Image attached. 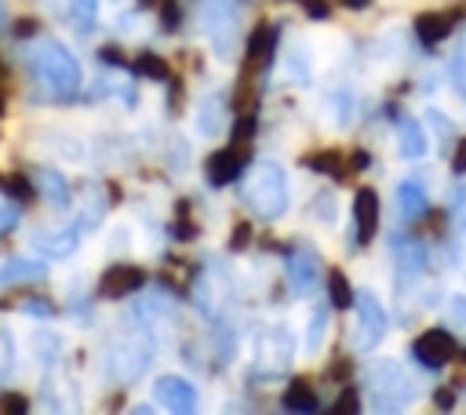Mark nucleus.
<instances>
[{"instance_id": "nucleus-39", "label": "nucleus", "mask_w": 466, "mask_h": 415, "mask_svg": "<svg viewBox=\"0 0 466 415\" xmlns=\"http://www.w3.org/2000/svg\"><path fill=\"white\" fill-rule=\"evenodd\" d=\"M15 222H18V211H15V208H7V204H0V233L15 229Z\"/></svg>"}, {"instance_id": "nucleus-5", "label": "nucleus", "mask_w": 466, "mask_h": 415, "mask_svg": "<svg viewBox=\"0 0 466 415\" xmlns=\"http://www.w3.org/2000/svg\"><path fill=\"white\" fill-rule=\"evenodd\" d=\"M200 18H204V36L211 40L215 55H218V58H229L233 33H237L233 7H229V4H222V0H208V4L200 7Z\"/></svg>"}, {"instance_id": "nucleus-41", "label": "nucleus", "mask_w": 466, "mask_h": 415, "mask_svg": "<svg viewBox=\"0 0 466 415\" xmlns=\"http://www.w3.org/2000/svg\"><path fill=\"white\" fill-rule=\"evenodd\" d=\"M368 164H371V157H368L364 149H357V153H353V171H364Z\"/></svg>"}, {"instance_id": "nucleus-16", "label": "nucleus", "mask_w": 466, "mask_h": 415, "mask_svg": "<svg viewBox=\"0 0 466 415\" xmlns=\"http://www.w3.org/2000/svg\"><path fill=\"white\" fill-rule=\"evenodd\" d=\"M397 204H400V215H404V218H419V215L426 211V189H422V182L404 178V182L397 186Z\"/></svg>"}, {"instance_id": "nucleus-9", "label": "nucleus", "mask_w": 466, "mask_h": 415, "mask_svg": "<svg viewBox=\"0 0 466 415\" xmlns=\"http://www.w3.org/2000/svg\"><path fill=\"white\" fill-rule=\"evenodd\" d=\"M142 284H146V269H142V266L116 262V266H109V269L102 273V280H98V295H102V299H124V295L138 291Z\"/></svg>"}, {"instance_id": "nucleus-47", "label": "nucleus", "mask_w": 466, "mask_h": 415, "mask_svg": "<svg viewBox=\"0 0 466 415\" xmlns=\"http://www.w3.org/2000/svg\"><path fill=\"white\" fill-rule=\"evenodd\" d=\"M462 357H466V353H462Z\"/></svg>"}, {"instance_id": "nucleus-10", "label": "nucleus", "mask_w": 466, "mask_h": 415, "mask_svg": "<svg viewBox=\"0 0 466 415\" xmlns=\"http://www.w3.org/2000/svg\"><path fill=\"white\" fill-rule=\"evenodd\" d=\"M273 51H277V25H269V22L255 25L248 36V51H244V76H251L255 69H266Z\"/></svg>"}, {"instance_id": "nucleus-23", "label": "nucleus", "mask_w": 466, "mask_h": 415, "mask_svg": "<svg viewBox=\"0 0 466 415\" xmlns=\"http://www.w3.org/2000/svg\"><path fill=\"white\" fill-rule=\"evenodd\" d=\"M448 69H451V84H455V91H459V95H462V102H466V40L455 47V55H451Z\"/></svg>"}, {"instance_id": "nucleus-3", "label": "nucleus", "mask_w": 466, "mask_h": 415, "mask_svg": "<svg viewBox=\"0 0 466 415\" xmlns=\"http://www.w3.org/2000/svg\"><path fill=\"white\" fill-rule=\"evenodd\" d=\"M386 309L375 299V291H357L353 295V349H375L386 339Z\"/></svg>"}, {"instance_id": "nucleus-17", "label": "nucleus", "mask_w": 466, "mask_h": 415, "mask_svg": "<svg viewBox=\"0 0 466 415\" xmlns=\"http://www.w3.org/2000/svg\"><path fill=\"white\" fill-rule=\"evenodd\" d=\"M317 393H313V386L306 382V379H295V382H288V390H284V408L288 411H317Z\"/></svg>"}, {"instance_id": "nucleus-31", "label": "nucleus", "mask_w": 466, "mask_h": 415, "mask_svg": "<svg viewBox=\"0 0 466 415\" xmlns=\"http://www.w3.org/2000/svg\"><path fill=\"white\" fill-rule=\"evenodd\" d=\"M0 411H11V415L29 411V397H22V393H0Z\"/></svg>"}, {"instance_id": "nucleus-24", "label": "nucleus", "mask_w": 466, "mask_h": 415, "mask_svg": "<svg viewBox=\"0 0 466 415\" xmlns=\"http://www.w3.org/2000/svg\"><path fill=\"white\" fill-rule=\"evenodd\" d=\"M324 331H328V309L317 306L313 309V320H309V335H306V349L309 353H317V346L324 342Z\"/></svg>"}, {"instance_id": "nucleus-38", "label": "nucleus", "mask_w": 466, "mask_h": 415, "mask_svg": "<svg viewBox=\"0 0 466 415\" xmlns=\"http://www.w3.org/2000/svg\"><path fill=\"white\" fill-rule=\"evenodd\" d=\"M451 171H455V175H466V138H459V146H455V157H451Z\"/></svg>"}, {"instance_id": "nucleus-33", "label": "nucleus", "mask_w": 466, "mask_h": 415, "mask_svg": "<svg viewBox=\"0 0 466 415\" xmlns=\"http://www.w3.org/2000/svg\"><path fill=\"white\" fill-rule=\"evenodd\" d=\"M171 237H175V240H193V237H197V226H193V222L182 215V218H175V226H171Z\"/></svg>"}, {"instance_id": "nucleus-7", "label": "nucleus", "mask_w": 466, "mask_h": 415, "mask_svg": "<svg viewBox=\"0 0 466 415\" xmlns=\"http://www.w3.org/2000/svg\"><path fill=\"white\" fill-rule=\"evenodd\" d=\"M411 353H415V360H419L426 371H437V368H444V364L455 357V339H451V331H444V328H430V331H422V335L411 342Z\"/></svg>"}, {"instance_id": "nucleus-18", "label": "nucleus", "mask_w": 466, "mask_h": 415, "mask_svg": "<svg viewBox=\"0 0 466 415\" xmlns=\"http://www.w3.org/2000/svg\"><path fill=\"white\" fill-rule=\"evenodd\" d=\"M36 182H40V193L51 200V204H69V186H66V178L58 175V171H51V167H40L36 171Z\"/></svg>"}, {"instance_id": "nucleus-35", "label": "nucleus", "mask_w": 466, "mask_h": 415, "mask_svg": "<svg viewBox=\"0 0 466 415\" xmlns=\"http://www.w3.org/2000/svg\"><path fill=\"white\" fill-rule=\"evenodd\" d=\"M357 408H360L357 390H353V386H346V390L339 393V400H335V411H357Z\"/></svg>"}, {"instance_id": "nucleus-46", "label": "nucleus", "mask_w": 466, "mask_h": 415, "mask_svg": "<svg viewBox=\"0 0 466 415\" xmlns=\"http://www.w3.org/2000/svg\"><path fill=\"white\" fill-rule=\"evenodd\" d=\"M0 113H4V95H0Z\"/></svg>"}, {"instance_id": "nucleus-1", "label": "nucleus", "mask_w": 466, "mask_h": 415, "mask_svg": "<svg viewBox=\"0 0 466 415\" xmlns=\"http://www.w3.org/2000/svg\"><path fill=\"white\" fill-rule=\"evenodd\" d=\"M29 66H33L36 80H40L55 98H62V102L80 91V62H76L62 44H55V40L40 44V47L33 51Z\"/></svg>"}, {"instance_id": "nucleus-43", "label": "nucleus", "mask_w": 466, "mask_h": 415, "mask_svg": "<svg viewBox=\"0 0 466 415\" xmlns=\"http://www.w3.org/2000/svg\"><path fill=\"white\" fill-rule=\"evenodd\" d=\"M15 33H18V36H33V33H36V22H33V18H29V22H18Z\"/></svg>"}, {"instance_id": "nucleus-27", "label": "nucleus", "mask_w": 466, "mask_h": 415, "mask_svg": "<svg viewBox=\"0 0 466 415\" xmlns=\"http://www.w3.org/2000/svg\"><path fill=\"white\" fill-rule=\"evenodd\" d=\"M44 248H47V255H58V258H66V255H73V248H76V237H73V233H62V237H51V240H44Z\"/></svg>"}, {"instance_id": "nucleus-6", "label": "nucleus", "mask_w": 466, "mask_h": 415, "mask_svg": "<svg viewBox=\"0 0 466 415\" xmlns=\"http://www.w3.org/2000/svg\"><path fill=\"white\" fill-rule=\"evenodd\" d=\"M248 157H251L248 142H233V146H226V149H215V153L204 160L208 182H211V186H229V182H237L240 171H244V164H248Z\"/></svg>"}, {"instance_id": "nucleus-2", "label": "nucleus", "mask_w": 466, "mask_h": 415, "mask_svg": "<svg viewBox=\"0 0 466 415\" xmlns=\"http://www.w3.org/2000/svg\"><path fill=\"white\" fill-rule=\"evenodd\" d=\"M244 200L255 208V215H258L262 222L280 218V215L288 211V175H284V167L273 164V160H262V164L255 167L251 182H248Z\"/></svg>"}, {"instance_id": "nucleus-13", "label": "nucleus", "mask_w": 466, "mask_h": 415, "mask_svg": "<svg viewBox=\"0 0 466 415\" xmlns=\"http://www.w3.org/2000/svg\"><path fill=\"white\" fill-rule=\"evenodd\" d=\"M317 277H320V262L313 251H291L288 255V280H291L295 295H309L317 288Z\"/></svg>"}, {"instance_id": "nucleus-15", "label": "nucleus", "mask_w": 466, "mask_h": 415, "mask_svg": "<svg viewBox=\"0 0 466 415\" xmlns=\"http://www.w3.org/2000/svg\"><path fill=\"white\" fill-rule=\"evenodd\" d=\"M451 15H433V11H426V15H419L415 18V36L426 44V47H433V44H441L448 33H451Z\"/></svg>"}, {"instance_id": "nucleus-40", "label": "nucleus", "mask_w": 466, "mask_h": 415, "mask_svg": "<svg viewBox=\"0 0 466 415\" xmlns=\"http://www.w3.org/2000/svg\"><path fill=\"white\" fill-rule=\"evenodd\" d=\"M102 62H109V66H124V55H120V51H109V47H102Z\"/></svg>"}, {"instance_id": "nucleus-11", "label": "nucleus", "mask_w": 466, "mask_h": 415, "mask_svg": "<svg viewBox=\"0 0 466 415\" xmlns=\"http://www.w3.org/2000/svg\"><path fill=\"white\" fill-rule=\"evenodd\" d=\"M291 353H295V342H291V331H288V328H269L266 335H258V360H262L269 371L288 368Z\"/></svg>"}, {"instance_id": "nucleus-25", "label": "nucleus", "mask_w": 466, "mask_h": 415, "mask_svg": "<svg viewBox=\"0 0 466 415\" xmlns=\"http://www.w3.org/2000/svg\"><path fill=\"white\" fill-rule=\"evenodd\" d=\"M4 189H11V197H18V200H33V197H36V186H33L25 175H11V178H4Z\"/></svg>"}, {"instance_id": "nucleus-20", "label": "nucleus", "mask_w": 466, "mask_h": 415, "mask_svg": "<svg viewBox=\"0 0 466 415\" xmlns=\"http://www.w3.org/2000/svg\"><path fill=\"white\" fill-rule=\"evenodd\" d=\"M328 302H331L335 309H350V306H353V288H350L346 273H339V269L328 277Z\"/></svg>"}, {"instance_id": "nucleus-36", "label": "nucleus", "mask_w": 466, "mask_h": 415, "mask_svg": "<svg viewBox=\"0 0 466 415\" xmlns=\"http://www.w3.org/2000/svg\"><path fill=\"white\" fill-rule=\"evenodd\" d=\"M302 7H306V15H309L313 22H324V18H328V11H331V7H328V0H302Z\"/></svg>"}, {"instance_id": "nucleus-29", "label": "nucleus", "mask_w": 466, "mask_h": 415, "mask_svg": "<svg viewBox=\"0 0 466 415\" xmlns=\"http://www.w3.org/2000/svg\"><path fill=\"white\" fill-rule=\"evenodd\" d=\"M251 135H255V113L237 116V124H233V142H248Z\"/></svg>"}, {"instance_id": "nucleus-8", "label": "nucleus", "mask_w": 466, "mask_h": 415, "mask_svg": "<svg viewBox=\"0 0 466 415\" xmlns=\"http://www.w3.org/2000/svg\"><path fill=\"white\" fill-rule=\"evenodd\" d=\"M153 397H157V404L167 408V411H193V408H197V390H193V382L182 379V375H160V379L153 382Z\"/></svg>"}, {"instance_id": "nucleus-34", "label": "nucleus", "mask_w": 466, "mask_h": 415, "mask_svg": "<svg viewBox=\"0 0 466 415\" xmlns=\"http://www.w3.org/2000/svg\"><path fill=\"white\" fill-rule=\"evenodd\" d=\"M22 313H33V317H51V313H55V306H51L47 299H25Z\"/></svg>"}, {"instance_id": "nucleus-44", "label": "nucleus", "mask_w": 466, "mask_h": 415, "mask_svg": "<svg viewBox=\"0 0 466 415\" xmlns=\"http://www.w3.org/2000/svg\"><path fill=\"white\" fill-rule=\"evenodd\" d=\"M342 4H346V7H353V11H357V7H364V4H371V0H342Z\"/></svg>"}, {"instance_id": "nucleus-37", "label": "nucleus", "mask_w": 466, "mask_h": 415, "mask_svg": "<svg viewBox=\"0 0 466 415\" xmlns=\"http://www.w3.org/2000/svg\"><path fill=\"white\" fill-rule=\"evenodd\" d=\"M313 211H317V215H324V218L331 222V218H335V200H331V193L317 197V200H313Z\"/></svg>"}, {"instance_id": "nucleus-30", "label": "nucleus", "mask_w": 466, "mask_h": 415, "mask_svg": "<svg viewBox=\"0 0 466 415\" xmlns=\"http://www.w3.org/2000/svg\"><path fill=\"white\" fill-rule=\"evenodd\" d=\"M248 240H251V222H237L229 233V251H244Z\"/></svg>"}, {"instance_id": "nucleus-26", "label": "nucleus", "mask_w": 466, "mask_h": 415, "mask_svg": "<svg viewBox=\"0 0 466 415\" xmlns=\"http://www.w3.org/2000/svg\"><path fill=\"white\" fill-rule=\"evenodd\" d=\"M73 4V18L80 22V29H91L95 15H98V0H69Z\"/></svg>"}, {"instance_id": "nucleus-45", "label": "nucleus", "mask_w": 466, "mask_h": 415, "mask_svg": "<svg viewBox=\"0 0 466 415\" xmlns=\"http://www.w3.org/2000/svg\"><path fill=\"white\" fill-rule=\"evenodd\" d=\"M142 7H160V0H142Z\"/></svg>"}, {"instance_id": "nucleus-4", "label": "nucleus", "mask_w": 466, "mask_h": 415, "mask_svg": "<svg viewBox=\"0 0 466 415\" xmlns=\"http://www.w3.org/2000/svg\"><path fill=\"white\" fill-rule=\"evenodd\" d=\"M371 393H375L379 408H400L411 400V382L397 360H382L371 368Z\"/></svg>"}, {"instance_id": "nucleus-42", "label": "nucleus", "mask_w": 466, "mask_h": 415, "mask_svg": "<svg viewBox=\"0 0 466 415\" xmlns=\"http://www.w3.org/2000/svg\"><path fill=\"white\" fill-rule=\"evenodd\" d=\"M433 397H437V404H441V408H451V404H455V393H451V390H437Z\"/></svg>"}, {"instance_id": "nucleus-19", "label": "nucleus", "mask_w": 466, "mask_h": 415, "mask_svg": "<svg viewBox=\"0 0 466 415\" xmlns=\"http://www.w3.org/2000/svg\"><path fill=\"white\" fill-rule=\"evenodd\" d=\"M309 171H320V175H335V178H342V153L339 149H320V153H309L306 160H302Z\"/></svg>"}, {"instance_id": "nucleus-22", "label": "nucleus", "mask_w": 466, "mask_h": 415, "mask_svg": "<svg viewBox=\"0 0 466 415\" xmlns=\"http://www.w3.org/2000/svg\"><path fill=\"white\" fill-rule=\"evenodd\" d=\"M135 73H142V76H149V80H167V76H171L167 62H164L160 55H149V51H142V55H138Z\"/></svg>"}, {"instance_id": "nucleus-32", "label": "nucleus", "mask_w": 466, "mask_h": 415, "mask_svg": "<svg viewBox=\"0 0 466 415\" xmlns=\"http://www.w3.org/2000/svg\"><path fill=\"white\" fill-rule=\"evenodd\" d=\"M218 116H222V106L218 102H208V116L200 113V131L204 135H215L218 131Z\"/></svg>"}, {"instance_id": "nucleus-12", "label": "nucleus", "mask_w": 466, "mask_h": 415, "mask_svg": "<svg viewBox=\"0 0 466 415\" xmlns=\"http://www.w3.org/2000/svg\"><path fill=\"white\" fill-rule=\"evenodd\" d=\"M353 222H357V244H371L379 229V193L375 189H357L353 197Z\"/></svg>"}, {"instance_id": "nucleus-21", "label": "nucleus", "mask_w": 466, "mask_h": 415, "mask_svg": "<svg viewBox=\"0 0 466 415\" xmlns=\"http://www.w3.org/2000/svg\"><path fill=\"white\" fill-rule=\"evenodd\" d=\"M18 277H44V262H33V258H11V262L0 269V284H15Z\"/></svg>"}, {"instance_id": "nucleus-14", "label": "nucleus", "mask_w": 466, "mask_h": 415, "mask_svg": "<svg viewBox=\"0 0 466 415\" xmlns=\"http://www.w3.org/2000/svg\"><path fill=\"white\" fill-rule=\"evenodd\" d=\"M397 146H400V157H408V160H419L426 153V131H422V124L415 116H400V124H397Z\"/></svg>"}, {"instance_id": "nucleus-28", "label": "nucleus", "mask_w": 466, "mask_h": 415, "mask_svg": "<svg viewBox=\"0 0 466 415\" xmlns=\"http://www.w3.org/2000/svg\"><path fill=\"white\" fill-rule=\"evenodd\" d=\"M178 22H182V11H178V4L175 0H160V29H178Z\"/></svg>"}]
</instances>
